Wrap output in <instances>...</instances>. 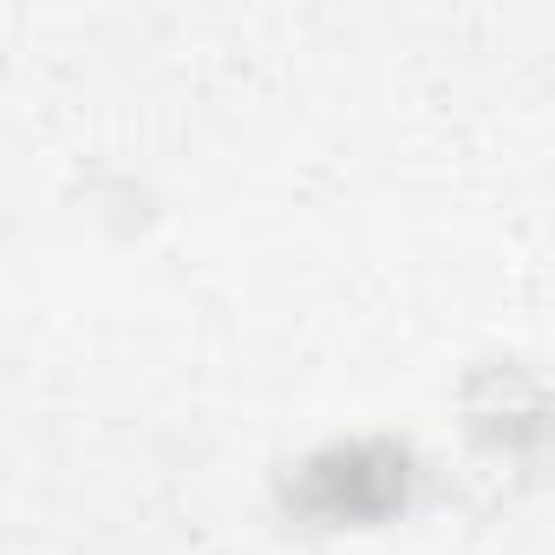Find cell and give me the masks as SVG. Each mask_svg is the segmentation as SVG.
I'll return each instance as SVG.
<instances>
[{
  "label": "cell",
  "instance_id": "obj_1",
  "mask_svg": "<svg viewBox=\"0 0 555 555\" xmlns=\"http://www.w3.org/2000/svg\"><path fill=\"white\" fill-rule=\"evenodd\" d=\"M412 464L392 444H340L301 470V503L327 522H379L405 503Z\"/></svg>",
  "mask_w": 555,
  "mask_h": 555
}]
</instances>
